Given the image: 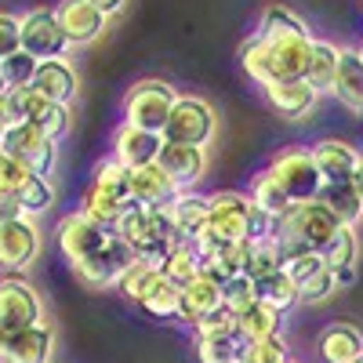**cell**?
Returning a JSON list of instances; mask_svg holds the SVG:
<instances>
[{
    "mask_svg": "<svg viewBox=\"0 0 363 363\" xmlns=\"http://www.w3.org/2000/svg\"><path fill=\"white\" fill-rule=\"evenodd\" d=\"M313 33L291 8L272 4L258 18V33L240 44V69L258 87L272 80H301L309 66Z\"/></svg>",
    "mask_w": 363,
    "mask_h": 363,
    "instance_id": "1",
    "label": "cell"
},
{
    "mask_svg": "<svg viewBox=\"0 0 363 363\" xmlns=\"http://www.w3.org/2000/svg\"><path fill=\"white\" fill-rule=\"evenodd\" d=\"M277 233V218H265L251 203L247 193L218 189L207 196V222L196 240H215V244H247L258 236Z\"/></svg>",
    "mask_w": 363,
    "mask_h": 363,
    "instance_id": "2",
    "label": "cell"
},
{
    "mask_svg": "<svg viewBox=\"0 0 363 363\" xmlns=\"http://www.w3.org/2000/svg\"><path fill=\"white\" fill-rule=\"evenodd\" d=\"M342 222L327 211V203L320 200H306V203H294L287 215L277 222V244L284 251V262L298 251H327L330 247V240L338 236Z\"/></svg>",
    "mask_w": 363,
    "mask_h": 363,
    "instance_id": "3",
    "label": "cell"
},
{
    "mask_svg": "<svg viewBox=\"0 0 363 363\" xmlns=\"http://www.w3.org/2000/svg\"><path fill=\"white\" fill-rule=\"evenodd\" d=\"M131 171L120 167L113 157L99 160L95 171H91L87 186H84V196H80V207L87 218H95L99 225L113 229L120 218H124V211H131Z\"/></svg>",
    "mask_w": 363,
    "mask_h": 363,
    "instance_id": "4",
    "label": "cell"
},
{
    "mask_svg": "<svg viewBox=\"0 0 363 363\" xmlns=\"http://www.w3.org/2000/svg\"><path fill=\"white\" fill-rule=\"evenodd\" d=\"M113 233L124 240V247H128L138 262H149V265H157V269H160L164 255H167L174 244H182V240L171 233V222H167L164 203H160V207H138V203H135L131 211H124V218L113 225Z\"/></svg>",
    "mask_w": 363,
    "mask_h": 363,
    "instance_id": "5",
    "label": "cell"
},
{
    "mask_svg": "<svg viewBox=\"0 0 363 363\" xmlns=\"http://www.w3.org/2000/svg\"><path fill=\"white\" fill-rule=\"evenodd\" d=\"M174 102H178V91L167 80H157V77L135 80V87H128V95H124V124L164 135V124H167Z\"/></svg>",
    "mask_w": 363,
    "mask_h": 363,
    "instance_id": "6",
    "label": "cell"
},
{
    "mask_svg": "<svg viewBox=\"0 0 363 363\" xmlns=\"http://www.w3.org/2000/svg\"><path fill=\"white\" fill-rule=\"evenodd\" d=\"M272 178L280 182V189L291 196V203H306V200H316L320 189H323V178L313 164V153L309 145H287L280 149L269 164Z\"/></svg>",
    "mask_w": 363,
    "mask_h": 363,
    "instance_id": "7",
    "label": "cell"
},
{
    "mask_svg": "<svg viewBox=\"0 0 363 363\" xmlns=\"http://www.w3.org/2000/svg\"><path fill=\"white\" fill-rule=\"evenodd\" d=\"M218 116L215 106L200 95H178L167 124H164V142H178V145H203L215 138Z\"/></svg>",
    "mask_w": 363,
    "mask_h": 363,
    "instance_id": "8",
    "label": "cell"
},
{
    "mask_svg": "<svg viewBox=\"0 0 363 363\" xmlns=\"http://www.w3.org/2000/svg\"><path fill=\"white\" fill-rule=\"evenodd\" d=\"M18 48L26 55H33L37 62L48 58H62L66 55V33L55 18V8H29L26 15H18Z\"/></svg>",
    "mask_w": 363,
    "mask_h": 363,
    "instance_id": "9",
    "label": "cell"
},
{
    "mask_svg": "<svg viewBox=\"0 0 363 363\" xmlns=\"http://www.w3.org/2000/svg\"><path fill=\"white\" fill-rule=\"evenodd\" d=\"M4 149L8 157H15L18 164H26L33 174L48 178L55 171V160H58V142L48 138L37 124H29V120H22V124H11L4 131Z\"/></svg>",
    "mask_w": 363,
    "mask_h": 363,
    "instance_id": "10",
    "label": "cell"
},
{
    "mask_svg": "<svg viewBox=\"0 0 363 363\" xmlns=\"http://www.w3.org/2000/svg\"><path fill=\"white\" fill-rule=\"evenodd\" d=\"M113 229L99 225L95 218H87L84 211H69V215L58 222L55 229V240H58V251H62V258L69 265H80L87 262L91 255H99L106 244H109Z\"/></svg>",
    "mask_w": 363,
    "mask_h": 363,
    "instance_id": "11",
    "label": "cell"
},
{
    "mask_svg": "<svg viewBox=\"0 0 363 363\" xmlns=\"http://www.w3.org/2000/svg\"><path fill=\"white\" fill-rule=\"evenodd\" d=\"M40 320H44V306L37 287L26 277H15V272L0 277V323L15 335V330H26Z\"/></svg>",
    "mask_w": 363,
    "mask_h": 363,
    "instance_id": "12",
    "label": "cell"
},
{
    "mask_svg": "<svg viewBox=\"0 0 363 363\" xmlns=\"http://www.w3.org/2000/svg\"><path fill=\"white\" fill-rule=\"evenodd\" d=\"M40 255V229L33 218H15L0 225V269L22 277V269H29Z\"/></svg>",
    "mask_w": 363,
    "mask_h": 363,
    "instance_id": "13",
    "label": "cell"
},
{
    "mask_svg": "<svg viewBox=\"0 0 363 363\" xmlns=\"http://www.w3.org/2000/svg\"><path fill=\"white\" fill-rule=\"evenodd\" d=\"M131 262H135V255L124 247V240L113 233L109 244H106L99 255H91L87 262L73 265V272H77V280H80L84 287H116L120 272H124Z\"/></svg>",
    "mask_w": 363,
    "mask_h": 363,
    "instance_id": "14",
    "label": "cell"
},
{
    "mask_svg": "<svg viewBox=\"0 0 363 363\" xmlns=\"http://www.w3.org/2000/svg\"><path fill=\"white\" fill-rule=\"evenodd\" d=\"M55 18H58V26H62L69 48L99 40L106 33V26H109V18L95 4H87V0H58V4H55Z\"/></svg>",
    "mask_w": 363,
    "mask_h": 363,
    "instance_id": "15",
    "label": "cell"
},
{
    "mask_svg": "<svg viewBox=\"0 0 363 363\" xmlns=\"http://www.w3.org/2000/svg\"><path fill=\"white\" fill-rule=\"evenodd\" d=\"M164 149V135H153V131H142V128H131L120 120V128L113 131V160L128 171H138V167H149L157 164Z\"/></svg>",
    "mask_w": 363,
    "mask_h": 363,
    "instance_id": "16",
    "label": "cell"
},
{
    "mask_svg": "<svg viewBox=\"0 0 363 363\" xmlns=\"http://www.w3.org/2000/svg\"><path fill=\"white\" fill-rule=\"evenodd\" d=\"M157 164L164 167V174L174 182L178 189H193L196 182L207 174V149H203V145H178V142H164Z\"/></svg>",
    "mask_w": 363,
    "mask_h": 363,
    "instance_id": "17",
    "label": "cell"
},
{
    "mask_svg": "<svg viewBox=\"0 0 363 363\" xmlns=\"http://www.w3.org/2000/svg\"><path fill=\"white\" fill-rule=\"evenodd\" d=\"M222 309V284L215 277H207V272L200 269L196 277L182 287V301H178V320L196 327L200 320H207L211 313Z\"/></svg>",
    "mask_w": 363,
    "mask_h": 363,
    "instance_id": "18",
    "label": "cell"
},
{
    "mask_svg": "<svg viewBox=\"0 0 363 363\" xmlns=\"http://www.w3.org/2000/svg\"><path fill=\"white\" fill-rule=\"evenodd\" d=\"M251 244V240H247ZM247 244H215V240H196L200 269L218 284H229L233 277H244L247 269Z\"/></svg>",
    "mask_w": 363,
    "mask_h": 363,
    "instance_id": "19",
    "label": "cell"
},
{
    "mask_svg": "<svg viewBox=\"0 0 363 363\" xmlns=\"http://www.w3.org/2000/svg\"><path fill=\"white\" fill-rule=\"evenodd\" d=\"M167 222H171V233L186 244H196V236L203 233V222H207V196L193 193V189H182L174 193L167 203Z\"/></svg>",
    "mask_w": 363,
    "mask_h": 363,
    "instance_id": "20",
    "label": "cell"
},
{
    "mask_svg": "<svg viewBox=\"0 0 363 363\" xmlns=\"http://www.w3.org/2000/svg\"><path fill=\"white\" fill-rule=\"evenodd\" d=\"M37 91V95H44L48 102L55 106H69L77 99V69L66 62V58H48V62H37V73H33V84H29Z\"/></svg>",
    "mask_w": 363,
    "mask_h": 363,
    "instance_id": "21",
    "label": "cell"
},
{
    "mask_svg": "<svg viewBox=\"0 0 363 363\" xmlns=\"http://www.w3.org/2000/svg\"><path fill=\"white\" fill-rule=\"evenodd\" d=\"M309 153H313V164L323 182H349V174L359 160V149L345 138H320L309 145Z\"/></svg>",
    "mask_w": 363,
    "mask_h": 363,
    "instance_id": "22",
    "label": "cell"
},
{
    "mask_svg": "<svg viewBox=\"0 0 363 363\" xmlns=\"http://www.w3.org/2000/svg\"><path fill=\"white\" fill-rule=\"evenodd\" d=\"M51 356H55V330L48 320H40L26 330H15L4 363H51Z\"/></svg>",
    "mask_w": 363,
    "mask_h": 363,
    "instance_id": "23",
    "label": "cell"
},
{
    "mask_svg": "<svg viewBox=\"0 0 363 363\" xmlns=\"http://www.w3.org/2000/svg\"><path fill=\"white\" fill-rule=\"evenodd\" d=\"M262 95H265V102L277 109L280 116H291V120L309 116L316 99H320L306 80H272V84L262 87Z\"/></svg>",
    "mask_w": 363,
    "mask_h": 363,
    "instance_id": "24",
    "label": "cell"
},
{
    "mask_svg": "<svg viewBox=\"0 0 363 363\" xmlns=\"http://www.w3.org/2000/svg\"><path fill=\"white\" fill-rule=\"evenodd\" d=\"M330 95L349 113H363V58L356 48L338 51V73H335V84H330Z\"/></svg>",
    "mask_w": 363,
    "mask_h": 363,
    "instance_id": "25",
    "label": "cell"
},
{
    "mask_svg": "<svg viewBox=\"0 0 363 363\" xmlns=\"http://www.w3.org/2000/svg\"><path fill=\"white\" fill-rule=\"evenodd\" d=\"M316 352L323 363H356L363 356V335L359 327L352 323H330L320 342H316Z\"/></svg>",
    "mask_w": 363,
    "mask_h": 363,
    "instance_id": "26",
    "label": "cell"
},
{
    "mask_svg": "<svg viewBox=\"0 0 363 363\" xmlns=\"http://www.w3.org/2000/svg\"><path fill=\"white\" fill-rule=\"evenodd\" d=\"M174 193H182V189L164 174L160 164H149V167L131 171V203H138V207H160Z\"/></svg>",
    "mask_w": 363,
    "mask_h": 363,
    "instance_id": "27",
    "label": "cell"
},
{
    "mask_svg": "<svg viewBox=\"0 0 363 363\" xmlns=\"http://www.w3.org/2000/svg\"><path fill=\"white\" fill-rule=\"evenodd\" d=\"M356 255H359L356 229H352V225H342L338 236L330 240V247L323 251V262H327V269L338 277V287H345V284L356 280Z\"/></svg>",
    "mask_w": 363,
    "mask_h": 363,
    "instance_id": "28",
    "label": "cell"
},
{
    "mask_svg": "<svg viewBox=\"0 0 363 363\" xmlns=\"http://www.w3.org/2000/svg\"><path fill=\"white\" fill-rule=\"evenodd\" d=\"M178 301H182V287H174L157 269V277L149 280V287L142 291V298L135 301V306L145 309L153 320H178Z\"/></svg>",
    "mask_w": 363,
    "mask_h": 363,
    "instance_id": "29",
    "label": "cell"
},
{
    "mask_svg": "<svg viewBox=\"0 0 363 363\" xmlns=\"http://www.w3.org/2000/svg\"><path fill=\"white\" fill-rule=\"evenodd\" d=\"M280 323L284 316L277 309H269L265 301H255L251 309H244L236 316V338L251 345V342H262V338H277L280 335Z\"/></svg>",
    "mask_w": 363,
    "mask_h": 363,
    "instance_id": "30",
    "label": "cell"
},
{
    "mask_svg": "<svg viewBox=\"0 0 363 363\" xmlns=\"http://www.w3.org/2000/svg\"><path fill=\"white\" fill-rule=\"evenodd\" d=\"M338 44L330 40H313V51H309V66H306V80L316 95H330V84H335V73H338Z\"/></svg>",
    "mask_w": 363,
    "mask_h": 363,
    "instance_id": "31",
    "label": "cell"
},
{
    "mask_svg": "<svg viewBox=\"0 0 363 363\" xmlns=\"http://www.w3.org/2000/svg\"><path fill=\"white\" fill-rule=\"evenodd\" d=\"M247 196H251V203L262 211L265 218H277V222H280V218L287 215V211L294 207V203H291V196L280 189V182L272 178V171H269V167H265V171H258V174L251 178V193H247Z\"/></svg>",
    "mask_w": 363,
    "mask_h": 363,
    "instance_id": "32",
    "label": "cell"
},
{
    "mask_svg": "<svg viewBox=\"0 0 363 363\" xmlns=\"http://www.w3.org/2000/svg\"><path fill=\"white\" fill-rule=\"evenodd\" d=\"M316 200L327 203V211H330V215H335L342 225H352V229H356V222L363 218V203H359V196L352 193L349 182H323V189H320Z\"/></svg>",
    "mask_w": 363,
    "mask_h": 363,
    "instance_id": "33",
    "label": "cell"
},
{
    "mask_svg": "<svg viewBox=\"0 0 363 363\" xmlns=\"http://www.w3.org/2000/svg\"><path fill=\"white\" fill-rule=\"evenodd\" d=\"M284 269V251L277 244V236H258L247 244V269H244V277H251L255 284L272 277V272H280Z\"/></svg>",
    "mask_w": 363,
    "mask_h": 363,
    "instance_id": "34",
    "label": "cell"
},
{
    "mask_svg": "<svg viewBox=\"0 0 363 363\" xmlns=\"http://www.w3.org/2000/svg\"><path fill=\"white\" fill-rule=\"evenodd\" d=\"M160 272L174 284V287H186L196 272H200V255H196V244H174L167 255H164V262H160Z\"/></svg>",
    "mask_w": 363,
    "mask_h": 363,
    "instance_id": "35",
    "label": "cell"
},
{
    "mask_svg": "<svg viewBox=\"0 0 363 363\" xmlns=\"http://www.w3.org/2000/svg\"><path fill=\"white\" fill-rule=\"evenodd\" d=\"M258 301H265L269 309H277L284 316L298 306V284L280 269V272H272V277L258 280Z\"/></svg>",
    "mask_w": 363,
    "mask_h": 363,
    "instance_id": "36",
    "label": "cell"
},
{
    "mask_svg": "<svg viewBox=\"0 0 363 363\" xmlns=\"http://www.w3.org/2000/svg\"><path fill=\"white\" fill-rule=\"evenodd\" d=\"M18 203H22V215H26V218H40L44 211H51V203H55L51 182L40 178V174H33V178H29L26 186L18 189Z\"/></svg>",
    "mask_w": 363,
    "mask_h": 363,
    "instance_id": "37",
    "label": "cell"
},
{
    "mask_svg": "<svg viewBox=\"0 0 363 363\" xmlns=\"http://www.w3.org/2000/svg\"><path fill=\"white\" fill-rule=\"evenodd\" d=\"M196 359L200 363H240V352H244V342L236 335L225 338H196Z\"/></svg>",
    "mask_w": 363,
    "mask_h": 363,
    "instance_id": "38",
    "label": "cell"
},
{
    "mask_svg": "<svg viewBox=\"0 0 363 363\" xmlns=\"http://www.w3.org/2000/svg\"><path fill=\"white\" fill-rule=\"evenodd\" d=\"M258 301V284L251 277H233L229 284H222V309L240 316L244 309H251Z\"/></svg>",
    "mask_w": 363,
    "mask_h": 363,
    "instance_id": "39",
    "label": "cell"
},
{
    "mask_svg": "<svg viewBox=\"0 0 363 363\" xmlns=\"http://www.w3.org/2000/svg\"><path fill=\"white\" fill-rule=\"evenodd\" d=\"M33 73H37V58L26 55V51H15V55H8L4 62H0V77H4L8 91L29 87V84H33Z\"/></svg>",
    "mask_w": 363,
    "mask_h": 363,
    "instance_id": "40",
    "label": "cell"
},
{
    "mask_svg": "<svg viewBox=\"0 0 363 363\" xmlns=\"http://www.w3.org/2000/svg\"><path fill=\"white\" fill-rule=\"evenodd\" d=\"M157 277V265H149V262H131L124 272H120V280H116V291L124 294V298H131V301H138L142 298V291L149 287V280Z\"/></svg>",
    "mask_w": 363,
    "mask_h": 363,
    "instance_id": "41",
    "label": "cell"
},
{
    "mask_svg": "<svg viewBox=\"0 0 363 363\" xmlns=\"http://www.w3.org/2000/svg\"><path fill=\"white\" fill-rule=\"evenodd\" d=\"M240 363H287V342H284V335L244 345V352H240Z\"/></svg>",
    "mask_w": 363,
    "mask_h": 363,
    "instance_id": "42",
    "label": "cell"
},
{
    "mask_svg": "<svg viewBox=\"0 0 363 363\" xmlns=\"http://www.w3.org/2000/svg\"><path fill=\"white\" fill-rule=\"evenodd\" d=\"M335 291H338V277L330 269H320L316 277H309L306 284H298V301H306V306H320V301H327Z\"/></svg>",
    "mask_w": 363,
    "mask_h": 363,
    "instance_id": "43",
    "label": "cell"
},
{
    "mask_svg": "<svg viewBox=\"0 0 363 363\" xmlns=\"http://www.w3.org/2000/svg\"><path fill=\"white\" fill-rule=\"evenodd\" d=\"M29 178H33V171L0 149V196H18V189L26 186Z\"/></svg>",
    "mask_w": 363,
    "mask_h": 363,
    "instance_id": "44",
    "label": "cell"
},
{
    "mask_svg": "<svg viewBox=\"0 0 363 363\" xmlns=\"http://www.w3.org/2000/svg\"><path fill=\"white\" fill-rule=\"evenodd\" d=\"M320 269H327V262H323L320 251H298V255H291L284 262V272H287L294 284H306L309 277H316Z\"/></svg>",
    "mask_w": 363,
    "mask_h": 363,
    "instance_id": "45",
    "label": "cell"
},
{
    "mask_svg": "<svg viewBox=\"0 0 363 363\" xmlns=\"http://www.w3.org/2000/svg\"><path fill=\"white\" fill-rule=\"evenodd\" d=\"M193 335L196 338H225V335H236V316L225 313V309H218V313H211L207 320H200L193 327Z\"/></svg>",
    "mask_w": 363,
    "mask_h": 363,
    "instance_id": "46",
    "label": "cell"
},
{
    "mask_svg": "<svg viewBox=\"0 0 363 363\" xmlns=\"http://www.w3.org/2000/svg\"><path fill=\"white\" fill-rule=\"evenodd\" d=\"M37 128H40L48 138H55V142H58V138H62V135L69 131V106H55V102H51V106L40 113Z\"/></svg>",
    "mask_w": 363,
    "mask_h": 363,
    "instance_id": "47",
    "label": "cell"
},
{
    "mask_svg": "<svg viewBox=\"0 0 363 363\" xmlns=\"http://www.w3.org/2000/svg\"><path fill=\"white\" fill-rule=\"evenodd\" d=\"M22 51L18 48V15H8L0 11V62H4L8 55Z\"/></svg>",
    "mask_w": 363,
    "mask_h": 363,
    "instance_id": "48",
    "label": "cell"
},
{
    "mask_svg": "<svg viewBox=\"0 0 363 363\" xmlns=\"http://www.w3.org/2000/svg\"><path fill=\"white\" fill-rule=\"evenodd\" d=\"M15 218H26L18 196H0V225H4V222H15Z\"/></svg>",
    "mask_w": 363,
    "mask_h": 363,
    "instance_id": "49",
    "label": "cell"
},
{
    "mask_svg": "<svg viewBox=\"0 0 363 363\" xmlns=\"http://www.w3.org/2000/svg\"><path fill=\"white\" fill-rule=\"evenodd\" d=\"M87 4H95L106 18H113V15H120V11H124V4H128V0H87Z\"/></svg>",
    "mask_w": 363,
    "mask_h": 363,
    "instance_id": "50",
    "label": "cell"
},
{
    "mask_svg": "<svg viewBox=\"0 0 363 363\" xmlns=\"http://www.w3.org/2000/svg\"><path fill=\"white\" fill-rule=\"evenodd\" d=\"M349 186H352V193H356L359 203H363V153H359V160H356V167H352V174H349Z\"/></svg>",
    "mask_w": 363,
    "mask_h": 363,
    "instance_id": "51",
    "label": "cell"
},
{
    "mask_svg": "<svg viewBox=\"0 0 363 363\" xmlns=\"http://www.w3.org/2000/svg\"><path fill=\"white\" fill-rule=\"evenodd\" d=\"M11 128V116H8V106L0 102V145H4V131Z\"/></svg>",
    "mask_w": 363,
    "mask_h": 363,
    "instance_id": "52",
    "label": "cell"
},
{
    "mask_svg": "<svg viewBox=\"0 0 363 363\" xmlns=\"http://www.w3.org/2000/svg\"><path fill=\"white\" fill-rule=\"evenodd\" d=\"M8 342H11V330L0 323V363H4V352H8Z\"/></svg>",
    "mask_w": 363,
    "mask_h": 363,
    "instance_id": "53",
    "label": "cell"
},
{
    "mask_svg": "<svg viewBox=\"0 0 363 363\" xmlns=\"http://www.w3.org/2000/svg\"><path fill=\"white\" fill-rule=\"evenodd\" d=\"M8 99V84H4V77H0V102Z\"/></svg>",
    "mask_w": 363,
    "mask_h": 363,
    "instance_id": "54",
    "label": "cell"
},
{
    "mask_svg": "<svg viewBox=\"0 0 363 363\" xmlns=\"http://www.w3.org/2000/svg\"><path fill=\"white\" fill-rule=\"evenodd\" d=\"M356 51H359V58H363V48H356Z\"/></svg>",
    "mask_w": 363,
    "mask_h": 363,
    "instance_id": "55",
    "label": "cell"
},
{
    "mask_svg": "<svg viewBox=\"0 0 363 363\" xmlns=\"http://www.w3.org/2000/svg\"><path fill=\"white\" fill-rule=\"evenodd\" d=\"M356 363H363V356H359V359H356Z\"/></svg>",
    "mask_w": 363,
    "mask_h": 363,
    "instance_id": "56",
    "label": "cell"
},
{
    "mask_svg": "<svg viewBox=\"0 0 363 363\" xmlns=\"http://www.w3.org/2000/svg\"><path fill=\"white\" fill-rule=\"evenodd\" d=\"M287 363H294V359H287Z\"/></svg>",
    "mask_w": 363,
    "mask_h": 363,
    "instance_id": "57",
    "label": "cell"
}]
</instances>
